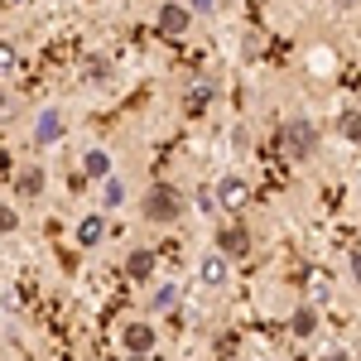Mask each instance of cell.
<instances>
[{
  "label": "cell",
  "mask_w": 361,
  "mask_h": 361,
  "mask_svg": "<svg viewBox=\"0 0 361 361\" xmlns=\"http://www.w3.org/2000/svg\"><path fill=\"white\" fill-rule=\"evenodd\" d=\"M279 145H284V154L289 159H313V149H318V126L313 121H304V116H294V121H284L279 126Z\"/></svg>",
  "instance_id": "cell-1"
},
{
  "label": "cell",
  "mask_w": 361,
  "mask_h": 361,
  "mask_svg": "<svg viewBox=\"0 0 361 361\" xmlns=\"http://www.w3.org/2000/svg\"><path fill=\"white\" fill-rule=\"evenodd\" d=\"M140 212H145L149 222H159V226L178 222V217H183V193L169 188V183H154V188L145 193V202H140Z\"/></svg>",
  "instance_id": "cell-2"
},
{
  "label": "cell",
  "mask_w": 361,
  "mask_h": 361,
  "mask_svg": "<svg viewBox=\"0 0 361 361\" xmlns=\"http://www.w3.org/2000/svg\"><path fill=\"white\" fill-rule=\"evenodd\" d=\"M246 202H250V183L241 173H222V178H217V207H222L226 217H241Z\"/></svg>",
  "instance_id": "cell-3"
},
{
  "label": "cell",
  "mask_w": 361,
  "mask_h": 361,
  "mask_svg": "<svg viewBox=\"0 0 361 361\" xmlns=\"http://www.w3.org/2000/svg\"><path fill=\"white\" fill-rule=\"evenodd\" d=\"M188 29H193V10H188L183 0H164V5H159V34L178 39V34H188Z\"/></svg>",
  "instance_id": "cell-4"
},
{
  "label": "cell",
  "mask_w": 361,
  "mask_h": 361,
  "mask_svg": "<svg viewBox=\"0 0 361 361\" xmlns=\"http://www.w3.org/2000/svg\"><path fill=\"white\" fill-rule=\"evenodd\" d=\"M197 279H202V289H226L231 284V255H202L197 260Z\"/></svg>",
  "instance_id": "cell-5"
},
{
  "label": "cell",
  "mask_w": 361,
  "mask_h": 361,
  "mask_svg": "<svg viewBox=\"0 0 361 361\" xmlns=\"http://www.w3.org/2000/svg\"><path fill=\"white\" fill-rule=\"evenodd\" d=\"M63 126H68L63 111H58V106H44V111L34 116V145H39V149L58 145V140H63Z\"/></svg>",
  "instance_id": "cell-6"
},
{
  "label": "cell",
  "mask_w": 361,
  "mask_h": 361,
  "mask_svg": "<svg viewBox=\"0 0 361 361\" xmlns=\"http://www.w3.org/2000/svg\"><path fill=\"white\" fill-rule=\"evenodd\" d=\"M121 347L126 352H154V328L149 323H126L121 328Z\"/></svg>",
  "instance_id": "cell-7"
},
{
  "label": "cell",
  "mask_w": 361,
  "mask_h": 361,
  "mask_svg": "<svg viewBox=\"0 0 361 361\" xmlns=\"http://www.w3.org/2000/svg\"><path fill=\"white\" fill-rule=\"evenodd\" d=\"M82 173H87V178H97V183H102V178L111 173V149H102V145H92V149L82 154Z\"/></svg>",
  "instance_id": "cell-8"
},
{
  "label": "cell",
  "mask_w": 361,
  "mask_h": 361,
  "mask_svg": "<svg viewBox=\"0 0 361 361\" xmlns=\"http://www.w3.org/2000/svg\"><path fill=\"white\" fill-rule=\"evenodd\" d=\"M217 250H222V255H246V250H250L246 226H222V236H217Z\"/></svg>",
  "instance_id": "cell-9"
},
{
  "label": "cell",
  "mask_w": 361,
  "mask_h": 361,
  "mask_svg": "<svg viewBox=\"0 0 361 361\" xmlns=\"http://www.w3.org/2000/svg\"><path fill=\"white\" fill-rule=\"evenodd\" d=\"M73 236H78V246H97V241L106 236V222H102V217H82Z\"/></svg>",
  "instance_id": "cell-10"
},
{
  "label": "cell",
  "mask_w": 361,
  "mask_h": 361,
  "mask_svg": "<svg viewBox=\"0 0 361 361\" xmlns=\"http://www.w3.org/2000/svg\"><path fill=\"white\" fill-rule=\"evenodd\" d=\"M178 294H183L178 284H159V289L149 294V308H154V313H173V308H178Z\"/></svg>",
  "instance_id": "cell-11"
},
{
  "label": "cell",
  "mask_w": 361,
  "mask_h": 361,
  "mask_svg": "<svg viewBox=\"0 0 361 361\" xmlns=\"http://www.w3.org/2000/svg\"><path fill=\"white\" fill-rule=\"evenodd\" d=\"M126 275L130 279H149L154 275V250H135V255L126 260Z\"/></svg>",
  "instance_id": "cell-12"
},
{
  "label": "cell",
  "mask_w": 361,
  "mask_h": 361,
  "mask_svg": "<svg viewBox=\"0 0 361 361\" xmlns=\"http://www.w3.org/2000/svg\"><path fill=\"white\" fill-rule=\"evenodd\" d=\"M212 102H217V87H212V82H197L193 87V92H188V111H207V106H212Z\"/></svg>",
  "instance_id": "cell-13"
},
{
  "label": "cell",
  "mask_w": 361,
  "mask_h": 361,
  "mask_svg": "<svg viewBox=\"0 0 361 361\" xmlns=\"http://www.w3.org/2000/svg\"><path fill=\"white\" fill-rule=\"evenodd\" d=\"M102 202H106V207H121V202H126V188H121V178H111V173L102 178Z\"/></svg>",
  "instance_id": "cell-14"
},
{
  "label": "cell",
  "mask_w": 361,
  "mask_h": 361,
  "mask_svg": "<svg viewBox=\"0 0 361 361\" xmlns=\"http://www.w3.org/2000/svg\"><path fill=\"white\" fill-rule=\"evenodd\" d=\"M337 130H342V140H352V145H361V111H347L342 121H337Z\"/></svg>",
  "instance_id": "cell-15"
},
{
  "label": "cell",
  "mask_w": 361,
  "mask_h": 361,
  "mask_svg": "<svg viewBox=\"0 0 361 361\" xmlns=\"http://www.w3.org/2000/svg\"><path fill=\"white\" fill-rule=\"evenodd\" d=\"M308 68H313V73H323V78H328V73H337L333 49H313V54H308Z\"/></svg>",
  "instance_id": "cell-16"
},
{
  "label": "cell",
  "mask_w": 361,
  "mask_h": 361,
  "mask_svg": "<svg viewBox=\"0 0 361 361\" xmlns=\"http://www.w3.org/2000/svg\"><path fill=\"white\" fill-rule=\"evenodd\" d=\"M39 188H44V173H39V169H25V173H20V193L39 197Z\"/></svg>",
  "instance_id": "cell-17"
},
{
  "label": "cell",
  "mask_w": 361,
  "mask_h": 361,
  "mask_svg": "<svg viewBox=\"0 0 361 361\" xmlns=\"http://www.w3.org/2000/svg\"><path fill=\"white\" fill-rule=\"evenodd\" d=\"M289 328H294V333H299V337H313V328H318V318H313V308H299Z\"/></svg>",
  "instance_id": "cell-18"
},
{
  "label": "cell",
  "mask_w": 361,
  "mask_h": 361,
  "mask_svg": "<svg viewBox=\"0 0 361 361\" xmlns=\"http://www.w3.org/2000/svg\"><path fill=\"white\" fill-rule=\"evenodd\" d=\"M15 68H20V49L15 44H0V78H10Z\"/></svg>",
  "instance_id": "cell-19"
},
{
  "label": "cell",
  "mask_w": 361,
  "mask_h": 361,
  "mask_svg": "<svg viewBox=\"0 0 361 361\" xmlns=\"http://www.w3.org/2000/svg\"><path fill=\"white\" fill-rule=\"evenodd\" d=\"M15 226H20V217H15V207H5V202H0V236H10Z\"/></svg>",
  "instance_id": "cell-20"
},
{
  "label": "cell",
  "mask_w": 361,
  "mask_h": 361,
  "mask_svg": "<svg viewBox=\"0 0 361 361\" xmlns=\"http://www.w3.org/2000/svg\"><path fill=\"white\" fill-rule=\"evenodd\" d=\"M352 279H357V284H361V250H357V255H352Z\"/></svg>",
  "instance_id": "cell-21"
},
{
  "label": "cell",
  "mask_w": 361,
  "mask_h": 361,
  "mask_svg": "<svg viewBox=\"0 0 361 361\" xmlns=\"http://www.w3.org/2000/svg\"><path fill=\"white\" fill-rule=\"evenodd\" d=\"M217 0H188V10H212Z\"/></svg>",
  "instance_id": "cell-22"
},
{
  "label": "cell",
  "mask_w": 361,
  "mask_h": 361,
  "mask_svg": "<svg viewBox=\"0 0 361 361\" xmlns=\"http://www.w3.org/2000/svg\"><path fill=\"white\" fill-rule=\"evenodd\" d=\"M318 361H352L347 352H328V357H318Z\"/></svg>",
  "instance_id": "cell-23"
},
{
  "label": "cell",
  "mask_w": 361,
  "mask_h": 361,
  "mask_svg": "<svg viewBox=\"0 0 361 361\" xmlns=\"http://www.w3.org/2000/svg\"><path fill=\"white\" fill-rule=\"evenodd\" d=\"M333 5H337V10H357L361 0H333Z\"/></svg>",
  "instance_id": "cell-24"
},
{
  "label": "cell",
  "mask_w": 361,
  "mask_h": 361,
  "mask_svg": "<svg viewBox=\"0 0 361 361\" xmlns=\"http://www.w3.org/2000/svg\"><path fill=\"white\" fill-rule=\"evenodd\" d=\"M126 361H149V352H126Z\"/></svg>",
  "instance_id": "cell-25"
},
{
  "label": "cell",
  "mask_w": 361,
  "mask_h": 361,
  "mask_svg": "<svg viewBox=\"0 0 361 361\" xmlns=\"http://www.w3.org/2000/svg\"><path fill=\"white\" fill-rule=\"evenodd\" d=\"M5 106H10V92H5V87H0V116H5Z\"/></svg>",
  "instance_id": "cell-26"
}]
</instances>
